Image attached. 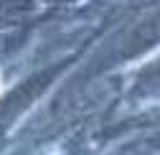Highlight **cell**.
I'll return each mask as SVG.
<instances>
[{"instance_id": "obj_1", "label": "cell", "mask_w": 160, "mask_h": 155, "mask_svg": "<svg viewBox=\"0 0 160 155\" xmlns=\"http://www.w3.org/2000/svg\"><path fill=\"white\" fill-rule=\"evenodd\" d=\"M0 92H3V79H0Z\"/></svg>"}]
</instances>
